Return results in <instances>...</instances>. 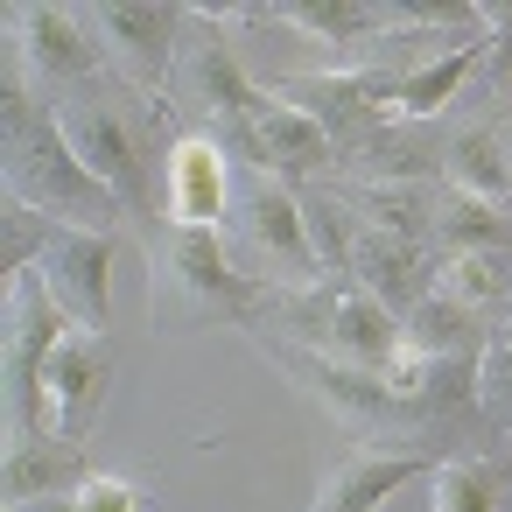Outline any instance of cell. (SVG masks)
<instances>
[{
  "label": "cell",
  "instance_id": "cell-1",
  "mask_svg": "<svg viewBox=\"0 0 512 512\" xmlns=\"http://www.w3.org/2000/svg\"><path fill=\"white\" fill-rule=\"evenodd\" d=\"M8 197L22 211L50 218L57 232H106L113 211H120V197L64 141L57 106L29 99L22 85H8Z\"/></svg>",
  "mask_w": 512,
  "mask_h": 512
},
{
  "label": "cell",
  "instance_id": "cell-2",
  "mask_svg": "<svg viewBox=\"0 0 512 512\" xmlns=\"http://www.w3.org/2000/svg\"><path fill=\"white\" fill-rule=\"evenodd\" d=\"M71 316L43 288V274H8V442L43 435V372L50 351L64 344Z\"/></svg>",
  "mask_w": 512,
  "mask_h": 512
},
{
  "label": "cell",
  "instance_id": "cell-3",
  "mask_svg": "<svg viewBox=\"0 0 512 512\" xmlns=\"http://www.w3.org/2000/svg\"><path fill=\"white\" fill-rule=\"evenodd\" d=\"M57 120H64V141L78 148V162L120 197V211L134 218H155V190H148V134L134 113H120L113 99H57Z\"/></svg>",
  "mask_w": 512,
  "mask_h": 512
},
{
  "label": "cell",
  "instance_id": "cell-4",
  "mask_svg": "<svg viewBox=\"0 0 512 512\" xmlns=\"http://www.w3.org/2000/svg\"><path fill=\"white\" fill-rule=\"evenodd\" d=\"M400 85L407 71H386V64H351V71H302V78H281L274 99L309 113L330 141L337 134H372L386 120H400Z\"/></svg>",
  "mask_w": 512,
  "mask_h": 512
},
{
  "label": "cell",
  "instance_id": "cell-5",
  "mask_svg": "<svg viewBox=\"0 0 512 512\" xmlns=\"http://www.w3.org/2000/svg\"><path fill=\"white\" fill-rule=\"evenodd\" d=\"M106 379H113L106 337L71 323L64 344L50 351V372H43V435H71V442H85V428H92L99 407H106Z\"/></svg>",
  "mask_w": 512,
  "mask_h": 512
},
{
  "label": "cell",
  "instance_id": "cell-6",
  "mask_svg": "<svg viewBox=\"0 0 512 512\" xmlns=\"http://www.w3.org/2000/svg\"><path fill=\"white\" fill-rule=\"evenodd\" d=\"M43 288L57 295V309L78 330H106L113 323V239L106 232H57L36 253Z\"/></svg>",
  "mask_w": 512,
  "mask_h": 512
},
{
  "label": "cell",
  "instance_id": "cell-7",
  "mask_svg": "<svg viewBox=\"0 0 512 512\" xmlns=\"http://www.w3.org/2000/svg\"><path fill=\"white\" fill-rule=\"evenodd\" d=\"M246 232H253V253L267 260V274L281 288H316L323 281V253H316L309 211H302V197L281 176H260V190L246 204Z\"/></svg>",
  "mask_w": 512,
  "mask_h": 512
},
{
  "label": "cell",
  "instance_id": "cell-8",
  "mask_svg": "<svg viewBox=\"0 0 512 512\" xmlns=\"http://www.w3.org/2000/svg\"><path fill=\"white\" fill-rule=\"evenodd\" d=\"M183 57H190V92H197V106H204V120H211V141H218L225 155H246V134H253L260 106H267V85H253V78L239 71V57H232L218 36L190 43Z\"/></svg>",
  "mask_w": 512,
  "mask_h": 512
},
{
  "label": "cell",
  "instance_id": "cell-9",
  "mask_svg": "<svg viewBox=\"0 0 512 512\" xmlns=\"http://www.w3.org/2000/svg\"><path fill=\"white\" fill-rule=\"evenodd\" d=\"M99 57H113L134 85H162L169 64H176V29H183V8H120V0H106V8L85 15Z\"/></svg>",
  "mask_w": 512,
  "mask_h": 512
},
{
  "label": "cell",
  "instance_id": "cell-10",
  "mask_svg": "<svg viewBox=\"0 0 512 512\" xmlns=\"http://www.w3.org/2000/svg\"><path fill=\"white\" fill-rule=\"evenodd\" d=\"M428 470H435V463H428L414 442H393V449H351V456H337V463L323 470L309 512H379L400 484H414V477H428Z\"/></svg>",
  "mask_w": 512,
  "mask_h": 512
},
{
  "label": "cell",
  "instance_id": "cell-11",
  "mask_svg": "<svg viewBox=\"0 0 512 512\" xmlns=\"http://www.w3.org/2000/svg\"><path fill=\"white\" fill-rule=\"evenodd\" d=\"M15 36H22V57L43 85H64V92H92L99 78V43L85 29V15L71 8H15Z\"/></svg>",
  "mask_w": 512,
  "mask_h": 512
},
{
  "label": "cell",
  "instance_id": "cell-12",
  "mask_svg": "<svg viewBox=\"0 0 512 512\" xmlns=\"http://www.w3.org/2000/svg\"><path fill=\"white\" fill-rule=\"evenodd\" d=\"M169 274L197 309H225V316H253L260 302H274L267 281L239 274L232 253L218 246V232H169Z\"/></svg>",
  "mask_w": 512,
  "mask_h": 512
},
{
  "label": "cell",
  "instance_id": "cell-13",
  "mask_svg": "<svg viewBox=\"0 0 512 512\" xmlns=\"http://www.w3.org/2000/svg\"><path fill=\"white\" fill-rule=\"evenodd\" d=\"M344 267H351V288H365L386 309H414L428 295V253L414 239L379 232V225H351L344 232Z\"/></svg>",
  "mask_w": 512,
  "mask_h": 512
},
{
  "label": "cell",
  "instance_id": "cell-14",
  "mask_svg": "<svg viewBox=\"0 0 512 512\" xmlns=\"http://www.w3.org/2000/svg\"><path fill=\"white\" fill-rule=\"evenodd\" d=\"M92 456L85 442L71 435H29V442H8V470H0V484H8V512L22 505H43V498H64L78 484H92Z\"/></svg>",
  "mask_w": 512,
  "mask_h": 512
},
{
  "label": "cell",
  "instance_id": "cell-15",
  "mask_svg": "<svg viewBox=\"0 0 512 512\" xmlns=\"http://www.w3.org/2000/svg\"><path fill=\"white\" fill-rule=\"evenodd\" d=\"M323 351L386 372V365L407 351V316L386 309V302H372L365 288H337V295H330V323H323Z\"/></svg>",
  "mask_w": 512,
  "mask_h": 512
},
{
  "label": "cell",
  "instance_id": "cell-16",
  "mask_svg": "<svg viewBox=\"0 0 512 512\" xmlns=\"http://www.w3.org/2000/svg\"><path fill=\"white\" fill-rule=\"evenodd\" d=\"M337 155V141L309 120V113H295V106H281L274 92H267V106H260V120H253V134H246V162H260V176H309V169H323Z\"/></svg>",
  "mask_w": 512,
  "mask_h": 512
},
{
  "label": "cell",
  "instance_id": "cell-17",
  "mask_svg": "<svg viewBox=\"0 0 512 512\" xmlns=\"http://www.w3.org/2000/svg\"><path fill=\"white\" fill-rule=\"evenodd\" d=\"M169 218L176 232H218L225 218V148L211 134H190L169 148Z\"/></svg>",
  "mask_w": 512,
  "mask_h": 512
},
{
  "label": "cell",
  "instance_id": "cell-18",
  "mask_svg": "<svg viewBox=\"0 0 512 512\" xmlns=\"http://www.w3.org/2000/svg\"><path fill=\"white\" fill-rule=\"evenodd\" d=\"M344 421H365V428H379V421H393V414H407L400 400H393V386H386V372H372V365H351V358H337V351H281Z\"/></svg>",
  "mask_w": 512,
  "mask_h": 512
},
{
  "label": "cell",
  "instance_id": "cell-19",
  "mask_svg": "<svg viewBox=\"0 0 512 512\" xmlns=\"http://www.w3.org/2000/svg\"><path fill=\"white\" fill-rule=\"evenodd\" d=\"M246 22H288L316 43H365L400 22V8H365V0H274V8H239Z\"/></svg>",
  "mask_w": 512,
  "mask_h": 512
},
{
  "label": "cell",
  "instance_id": "cell-20",
  "mask_svg": "<svg viewBox=\"0 0 512 512\" xmlns=\"http://www.w3.org/2000/svg\"><path fill=\"white\" fill-rule=\"evenodd\" d=\"M351 211H358V225H379V232H393V239H435V190L428 183H379V176H365V183H344L337 190Z\"/></svg>",
  "mask_w": 512,
  "mask_h": 512
},
{
  "label": "cell",
  "instance_id": "cell-21",
  "mask_svg": "<svg viewBox=\"0 0 512 512\" xmlns=\"http://www.w3.org/2000/svg\"><path fill=\"white\" fill-rule=\"evenodd\" d=\"M484 64V36H456L442 57H428L421 71H407V85H400V120H435V113H449L456 106V92H463V78Z\"/></svg>",
  "mask_w": 512,
  "mask_h": 512
},
{
  "label": "cell",
  "instance_id": "cell-22",
  "mask_svg": "<svg viewBox=\"0 0 512 512\" xmlns=\"http://www.w3.org/2000/svg\"><path fill=\"white\" fill-rule=\"evenodd\" d=\"M435 239L449 253H512V211L505 204H484V197H463V190H435Z\"/></svg>",
  "mask_w": 512,
  "mask_h": 512
},
{
  "label": "cell",
  "instance_id": "cell-23",
  "mask_svg": "<svg viewBox=\"0 0 512 512\" xmlns=\"http://www.w3.org/2000/svg\"><path fill=\"white\" fill-rule=\"evenodd\" d=\"M442 183L463 190V197H484V204H505L512 197V155L498 148L491 127H470L449 141V162H442Z\"/></svg>",
  "mask_w": 512,
  "mask_h": 512
},
{
  "label": "cell",
  "instance_id": "cell-24",
  "mask_svg": "<svg viewBox=\"0 0 512 512\" xmlns=\"http://www.w3.org/2000/svg\"><path fill=\"white\" fill-rule=\"evenodd\" d=\"M498 491H505V477H498V463L491 456H442L435 470H428V512H498Z\"/></svg>",
  "mask_w": 512,
  "mask_h": 512
},
{
  "label": "cell",
  "instance_id": "cell-25",
  "mask_svg": "<svg viewBox=\"0 0 512 512\" xmlns=\"http://www.w3.org/2000/svg\"><path fill=\"white\" fill-rule=\"evenodd\" d=\"M435 295H449L456 309H498L512 295V253H449L435 267Z\"/></svg>",
  "mask_w": 512,
  "mask_h": 512
},
{
  "label": "cell",
  "instance_id": "cell-26",
  "mask_svg": "<svg viewBox=\"0 0 512 512\" xmlns=\"http://www.w3.org/2000/svg\"><path fill=\"white\" fill-rule=\"evenodd\" d=\"M407 344H421V351H435V358L463 351V344H470V309H456L449 295L428 288V295L407 309Z\"/></svg>",
  "mask_w": 512,
  "mask_h": 512
},
{
  "label": "cell",
  "instance_id": "cell-27",
  "mask_svg": "<svg viewBox=\"0 0 512 512\" xmlns=\"http://www.w3.org/2000/svg\"><path fill=\"white\" fill-rule=\"evenodd\" d=\"M22 512H148V491L134 477H92V484L43 498V505H22Z\"/></svg>",
  "mask_w": 512,
  "mask_h": 512
},
{
  "label": "cell",
  "instance_id": "cell-28",
  "mask_svg": "<svg viewBox=\"0 0 512 512\" xmlns=\"http://www.w3.org/2000/svg\"><path fill=\"white\" fill-rule=\"evenodd\" d=\"M470 393H477L484 414L512 421V344H505V337L477 344V358H470Z\"/></svg>",
  "mask_w": 512,
  "mask_h": 512
},
{
  "label": "cell",
  "instance_id": "cell-29",
  "mask_svg": "<svg viewBox=\"0 0 512 512\" xmlns=\"http://www.w3.org/2000/svg\"><path fill=\"white\" fill-rule=\"evenodd\" d=\"M484 57H491V71L512 64V8H484Z\"/></svg>",
  "mask_w": 512,
  "mask_h": 512
},
{
  "label": "cell",
  "instance_id": "cell-30",
  "mask_svg": "<svg viewBox=\"0 0 512 512\" xmlns=\"http://www.w3.org/2000/svg\"><path fill=\"white\" fill-rule=\"evenodd\" d=\"M498 337H505V344H512V316H505V330H498Z\"/></svg>",
  "mask_w": 512,
  "mask_h": 512
}]
</instances>
